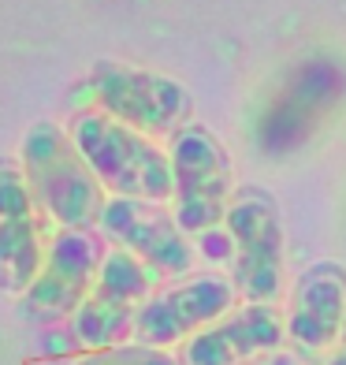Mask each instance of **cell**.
<instances>
[{
	"mask_svg": "<svg viewBox=\"0 0 346 365\" xmlns=\"http://www.w3.org/2000/svg\"><path fill=\"white\" fill-rule=\"evenodd\" d=\"M68 135L108 197L172 205V160L160 142L86 105L71 112Z\"/></svg>",
	"mask_w": 346,
	"mask_h": 365,
	"instance_id": "1",
	"label": "cell"
},
{
	"mask_svg": "<svg viewBox=\"0 0 346 365\" xmlns=\"http://www.w3.org/2000/svg\"><path fill=\"white\" fill-rule=\"evenodd\" d=\"M19 168L30 182L41 217L56 231H97L108 194L90 172V164L82 160L63 123L45 120L26 130Z\"/></svg>",
	"mask_w": 346,
	"mask_h": 365,
	"instance_id": "2",
	"label": "cell"
},
{
	"mask_svg": "<svg viewBox=\"0 0 346 365\" xmlns=\"http://www.w3.org/2000/svg\"><path fill=\"white\" fill-rule=\"evenodd\" d=\"M78 93L86 97L82 101L86 108L105 112L115 123L138 130L153 142L172 138L194 115V97L187 93V86H179L175 78L160 71L120 60H97L90 75L82 78Z\"/></svg>",
	"mask_w": 346,
	"mask_h": 365,
	"instance_id": "3",
	"label": "cell"
},
{
	"mask_svg": "<svg viewBox=\"0 0 346 365\" xmlns=\"http://www.w3.org/2000/svg\"><path fill=\"white\" fill-rule=\"evenodd\" d=\"M172 160V217L187 239H205L224 227L235 197V168L224 142L205 123H187L168 138Z\"/></svg>",
	"mask_w": 346,
	"mask_h": 365,
	"instance_id": "4",
	"label": "cell"
},
{
	"mask_svg": "<svg viewBox=\"0 0 346 365\" xmlns=\"http://www.w3.org/2000/svg\"><path fill=\"white\" fill-rule=\"evenodd\" d=\"M224 231L231 242V284L238 298L276 306L283 291V220L276 197L261 187L235 190Z\"/></svg>",
	"mask_w": 346,
	"mask_h": 365,
	"instance_id": "5",
	"label": "cell"
},
{
	"mask_svg": "<svg viewBox=\"0 0 346 365\" xmlns=\"http://www.w3.org/2000/svg\"><path fill=\"white\" fill-rule=\"evenodd\" d=\"M105 250L108 242L97 231H53L38 279L19 294V313L45 328L68 324L71 313L93 291Z\"/></svg>",
	"mask_w": 346,
	"mask_h": 365,
	"instance_id": "6",
	"label": "cell"
},
{
	"mask_svg": "<svg viewBox=\"0 0 346 365\" xmlns=\"http://www.w3.org/2000/svg\"><path fill=\"white\" fill-rule=\"evenodd\" d=\"M235 306H238V291L220 272L172 279L168 287H157V294L138 309L135 343L172 351V346H183L197 331H205L209 324H216Z\"/></svg>",
	"mask_w": 346,
	"mask_h": 365,
	"instance_id": "7",
	"label": "cell"
},
{
	"mask_svg": "<svg viewBox=\"0 0 346 365\" xmlns=\"http://www.w3.org/2000/svg\"><path fill=\"white\" fill-rule=\"evenodd\" d=\"M97 235L108 246L135 254L142 264L164 279H183L194 272V242L183 235L168 205L135 202V197H108L97 220Z\"/></svg>",
	"mask_w": 346,
	"mask_h": 365,
	"instance_id": "8",
	"label": "cell"
},
{
	"mask_svg": "<svg viewBox=\"0 0 346 365\" xmlns=\"http://www.w3.org/2000/svg\"><path fill=\"white\" fill-rule=\"evenodd\" d=\"M287 324L283 313L265 302H242L216 324L190 336L179 346L183 365H253L276 351H283Z\"/></svg>",
	"mask_w": 346,
	"mask_h": 365,
	"instance_id": "9",
	"label": "cell"
},
{
	"mask_svg": "<svg viewBox=\"0 0 346 365\" xmlns=\"http://www.w3.org/2000/svg\"><path fill=\"white\" fill-rule=\"evenodd\" d=\"M287 339L302 354H332L346 324V269L339 261H317L298 276L287 306Z\"/></svg>",
	"mask_w": 346,
	"mask_h": 365,
	"instance_id": "10",
	"label": "cell"
},
{
	"mask_svg": "<svg viewBox=\"0 0 346 365\" xmlns=\"http://www.w3.org/2000/svg\"><path fill=\"white\" fill-rule=\"evenodd\" d=\"M53 224L41 212L34 217H4L0 220V291L19 298L38 279L45 250L53 239Z\"/></svg>",
	"mask_w": 346,
	"mask_h": 365,
	"instance_id": "11",
	"label": "cell"
},
{
	"mask_svg": "<svg viewBox=\"0 0 346 365\" xmlns=\"http://www.w3.org/2000/svg\"><path fill=\"white\" fill-rule=\"evenodd\" d=\"M135 321H138L135 306L120 302V298H108L101 291H90L86 302L71 313V321L63 328H68L75 351L90 354V351H108V346L130 343L135 339Z\"/></svg>",
	"mask_w": 346,
	"mask_h": 365,
	"instance_id": "12",
	"label": "cell"
},
{
	"mask_svg": "<svg viewBox=\"0 0 346 365\" xmlns=\"http://www.w3.org/2000/svg\"><path fill=\"white\" fill-rule=\"evenodd\" d=\"M68 365H183L179 354L160 351V346H145V343H123V346H108V351H90V354H75Z\"/></svg>",
	"mask_w": 346,
	"mask_h": 365,
	"instance_id": "13",
	"label": "cell"
},
{
	"mask_svg": "<svg viewBox=\"0 0 346 365\" xmlns=\"http://www.w3.org/2000/svg\"><path fill=\"white\" fill-rule=\"evenodd\" d=\"M38 202L30 194V182L23 175L19 164H4L0 160V220L4 217H34Z\"/></svg>",
	"mask_w": 346,
	"mask_h": 365,
	"instance_id": "14",
	"label": "cell"
},
{
	"mask_svg": "<svg viewBox=\"0 0 346 365\" xmlns=\"http://www.w3.org/2000/svg\"><path fill=\"white\" fill-rule=\"evenodd\" d=\"M253 365H305V361H302V354H294V351H276V354L261 358Z\"/></svg>",
	"mask_w": 346,
	"mask_h": 365,
	"instance_id": "15",
	"label": "cell"
},
{
	"mask_svg": "<svg viewBox=\"0 0 346 365\" xmlns=\"http://www.w3.org/2000/svg\"><path fill=\"white\" fill-rule=\"evenodd\" d=\"M324 365H346V324H342V336H339V343H335V351L327 354Z\"/></svg>",
	"mask_w": 346,
	"mask_h": 365,
	"instance_id": "16",
	"label": "cell"
}]
</instances>
